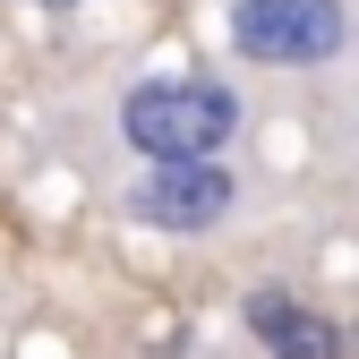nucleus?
Returning a JSON list of instances; mask_svg holds the SVG:
<instances>
[{"mask_svg": "<svg viewBox=\"0 0 359 359\" xmlns=\"http://www.w3.org/2000/svg\"><path fill=\"white\" fill-rule=\"evenodd\" d=\"M248 103L214 77H137L120 95V137L146 163H214L240 137Z\"/></svg>", "mask_w": 359, "mask_h": 359, "instance_id": "f257e3e1", "label": "nucleus"}, {"mask_svg": "<svg viewBox=\"0 0 359 359\" xmlns=\"http://www.w3.org/2000/svg\"><path fill=\"white\" fill-rule=\"evenodd\" d=\"M351 43L342 0H231V52L257 69H317Z\"/></svg>", "mask_w": 359, "mask_h": 359, "instance_id": "f03ea898", "label": "nucleus"}, {"mask_svg": "<svg viewBox=\"0 0 359 359\" xmlns=\"http://www.w3.org/2000/svg\"><path fill=\"white\" fill-rule=\"evenodd\" d=\"M231 205H240V189H231L222 163H146V180L128 189V214H137L146 231H180V240L214 231Z\"/></svg>", "mask_w": 359, "mask_h": 359, "instance_id": "7ed1b4c3", "label": "nucleus"}, {"mask_svg": "<svg viewBox=\"0 0 359 359\" xmlns=\"http://www.w3.org/2000/svg\"><path fill=\"white\" fill-rule=\"evenodd\" d=\"M248 334L274 351V359H342V325H334V317H317L308 299H291L283 283L248 291Z\"/></svg>", "mask_w": 359, "mask_h": 359, "instance_id": "20e7f679", "label": "nucleus"}, {"mask_svg": "<svg viewBox=\"0 0 359 359\" xmlns=\"http://www.w3.org/2000/svg\"><path fill=\"white\" fill-rule=\"evenodd\" d=\"M34 9H43V18H60V9H86V0H34Z\"/></svg>", "mask_w": 359, "mask_h": 359, "instance_id": "39448f33", "label": "nucleus"}]
</instances>
